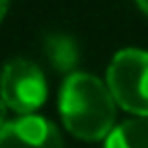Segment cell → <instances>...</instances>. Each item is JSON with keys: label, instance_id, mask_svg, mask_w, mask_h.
I'll return each instance as SVG.
<instances>
[{"label": "cell", "instance_id": "8", "mask_svg": "<svg viewBox=\"0 0 148 148\" xmlns=\"http://www.w3.org/2000/svg\"><path fill=\"white\" fill-rule=\"evenodd\" d=\"M7 5H9V0H0V21H2L5 14H7Z\"/></svg>", "mask_w": 148, "mask_h": 148}, {"label": "cell", "instance_id": "2", "mask_svg": "<svg viewBox=\"0 0 148 148\" xmlns=\"http://www.w3.org/2000/svg\"><path fill=\"white\" fill-rule=\"evenodd\" d=\"M106 86L120 109L148 116V51H118L106 69Z\"/></svg>", "mask_w": 148, "mask_h": 148}, {"label": "cell", "instance_id": "5", "mask_svg": "<svg viewBox=\"0 0 148 148\" xmlns=\"http://www.w3.org/2000/svg\"><path fill=\"white\" fill-rule=\"evenodd\" d=\"M104 148H148V116H136L113 127Z\"/></svg>", "mask_w": 148, "mask_h": 148}, {"label": "cell", "instance_id": "9", "mask_svg": "<svg viewBox=\"0 0 148 148\" xmlns=\"http://www.w3.org/2000/svg\"><path fill=\"white\" fill-rule=\"evenodd\" d=\"M136 5H139V7H141V12L148 16V0H136Z\"/></svg>", "mask_w": 148, "mask_h": 148}, {"label": "cell", "instance_id": "1", "mask_svg": "<svg viewBox=\"0 0 148 148\" xmlns=\"http://www.w3.org/2000/svg\"><path fill=\"white\" fill-rule=\"evenodd\" d=\"M60 116L65 127L83 139H106L116 120V99L106 83L86 72H74L60 88Z\"/></svg>", "mask_w": 148, "mask_h": 148}, {"label": "cell", "instance_id": "6", "mask_svg": "<svg viewBox=\"0 0 148 148\" xmlns=\"http://www.w3.org/2000/svg\"><path fill=\"white\" fill-rule=\"evenodd\" d=\"M44 53L53 65V69L58 72H72L79 62V46L69 35H60V32L49 35L44 42Z\"/></svg>", "mask_w": 148, "mask_h": 148}, {"label": "cell", "instance_id": "3", "mask_svg": "<svg viewBox=\"0 0 148 148\" xmlns=\"http://www.w3.org/2000/svg\"><path fill=\"white\" fill-rule=\"evenodd\" d=\"M0 95L18 116L32 113L46 99V79L35 62L12 58L0 72Z\"/></svg>", "mask_w": 148, "mask_h": 148}, {"label": "cell", "instance_id": "4", "mask_svg": "<svg viewBox=\"0 0 148 148\" xmlns=\"http://www.w3.org/2000/svg\"><path fill=\"white\" fill-rule=\"evenodd\" d=\"M0 148H62V139L53 123L25 113L0 127Z\"/></svg>", "mask_w": 148, "mask_h": 148}, {"label": "cell", "instance_id": "7", "mask_svg": "<svg viewBox=\"0 0 148 148\" xmlns=\"http://www.w3.org/2000/svg\"><path fill=\"white\" fill-rule=\"evenodd\" d=\"M7 109H9V106L5 104V99H2V95H0V127L7 123V120H5V113H7Z\"/></svg>", "mask_w": 148, "mask_h": 148}]
</instances>
